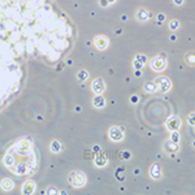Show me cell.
<instances>
[{"label": "cell", "instance_id": "27", "mask_svg": "<svg viewBox=\"0 0 195 195\" xmlns=\"http://www.w3.org/2000/svg\"><path fill=\"white\" fill-rule=\"evenodd\" d=\"M109 3H108V0H100V5L103 6V8H105L107 5H108Z\"/></svg>", "mask_w": 195, "mask_h": 195}, {"label": "cell", "instance_id": "31", "mask_svg": "<svg viewBox=\"0 0 195 195\" xmlns=\"http://www.w3.org/2000/svg\"><path fill=\"white\" fill-rule=\"evenodd\" d=\"M182 3H183V0H174V4H177V5H181Z\"/></svg>", "mask_w": 195, "mask_h": 195}, {"label": "cell", "instance_id": "25", "mask_svg": "<svg viewBox=\"0 0 195 195\" xmlns=\"http://www.w3.org/2000/svg\"><path fill=\"white\" fill-rule=\"evenodd\" d=\"M133 65H134L135 70H141V69H142V66H143V64L141 63V61H138V60H136V58L134 60V64H133Z\"/></svg>", "mask_w": 195, "mask_h": 195}, {"label": "cell", "instance_id": "10", "mask_svg": "<svg viewBox=\"0 0 195 195\" xmlns=\"http://www.w3.org/2000/svg\"><path fill=\"white\" fill-rule=\"evenodd\" d=\"M94 161H95L96 167H104V165L107 164V157L102 154H98V155H95V157H94Z\"/></svg>", "mask_w": 195, "mask_h": 195}, {"label": "cell", "instance_id": "1", "mask_svg": "<svg viewBox=\"0 0 195 195\" xmlns=\"http://www.w3.org/2000/svg\"><path fill=\"white\" fill-rule=\"evenodd\" d=\"M69 182L73 187H82L86 183V176L79 170H74L69 174Z\"/></svg>", "mask_w": 195, "mask_h": 195}, {"label": "cell", "instance_id": "35", "mask_svg": "<svg viewBox=\"0 0 195 195\" xmlns=\"http://www.w3.org/2000/svg\"><path fill=\"white\" fill-rule=\"evenodd\" d=\"M116 0H108V3H115Z\"/></svg>", "mask_w": 195, "mask_h": 195}, {"label": "cell", "instance_id": "11", "mask_svg": "<svg viewBox=\"0 0 195 195\" xmlns=\"http://www.w3.org/2000/svg\"><path fill=\"white\" fill-rule=\"evenodd\" d=\"M92 104L96 107V108H103V107L105 105V99H104L102 95H96L92 99Z\"/></svg>", "mask_w": 195, "mask_h": 195}, {"label": "cell", "instance_id": "6", "mask_svg": "<svg viewBox=\"0 0 195 195\" xmlns=\"http://www.w3.org/2000/svg\"><path fill=\"white\" fill-rule=\"evenodd\" d=\"M181 126V120L178 117H170L167 122V128L170 130V131H174V130H178Z\"/></svg>", "mask_w": 195, "mask_h": 195}, {"label": "cell", "instance_id": "22", "mask_svg": "<svg viewBox=\"0 0 195 195\" xmlns=\"http://www.w3.org/2000/svg\"><path fill=\"white\" fill-rule=\"evenodd\" d=\"M178 26H180V22H178L177 20H173V21H170V24H169V27H170L172 30H177Z\"/></svg>", "mask_w": 195, "mask_h": 195}, {"label": "cell", "instance_id": "2", "mask_svg": "<svg viewBox=\"0 0 195 195\" xmlns=\"http://www.w3.org/2000/svg\"><path fill=\"white\" fill-rule=\"evenodd\" d=\"M165 65H167V63H165V58L162 56H156L151 60V68L156 72H161L164 70Z\"/></svg>", "mask_w": 195, "mask_h": 195}, {"label": "cell", "instance_id": "9", "mask_svg": "<svg viewBox=\"0 0 195 195\" xmlns=\"http://www.w3.org/2000/svg\"><path fill=\"white\" fill-rule=\"evenodd\" d=\"M150 17H151V13H148L147 11H144V9H139V11L136 12V18L142 22L147 21Z\"/></svg>", "mask_w": 195, "mask_h": 195}, {"label": "cell", "instance_id": "13", "mask_svg": "<svg viewBox=\"0 0 195 195\" xmlns=\"http://www.w3.org/2000/svg\"><path fill=\"white\" fill-rule=\"evenodd\" d=\"M185 60L188 65H195V52H187L186 56H185Z\"/></svg>", "mask_w": 195, "mask_h": 195}, {"label": "cell", "instance_id": "29", "mask_svg": "<svg viewBox=\"0 0 195 195\" xmlns=\"http://www.w3.org/2000/svg\"><path fill=\"white\" fill-rule=\"evenodd\" d=\"M92 151H94V152H96V154H100V151H102V150H100L99 146H94Z\"/></svg>", "mask_w": 195, "mask_h": 195}, {"label": "cell", "instance_id": "8", "mask_svg": "<svg viewBox=\"0 0 195 195\" xmlns=\"http://www.w3.org/2000/svg\"><path fill=\"white\" fill-rule=\"evenodd\" d=\"M35 191V183L32 181H27L22 186V193L24 194H32Z\"/></svg>", "mask_w": 195, "mask_h": 195}, {"label": "cell", "instance_id": "33", "mask_svg": "<svg viewBox=\"0 0 195 195\" xmlns=\"http://www.w3.org/2000/svg\"><path fill=\"white\" fill-rule=\"evenodd\" d=\"M141 74H142L141 70H135V76H136V77H141Z\"/></svg>", "mask_w": 195, "mask_h": 195}, {"label": "cell", "instance_id": "19", "mask_svg": "<svg viewBox=\"0 0 195 195\" xmlns=\"http://www.w3.org/2000/svg\"><path fill=\"white\" fill-rule=\"evenodd\" d=\"M130 152L129 151H120L118 152V159H121V160H129L130 159Z\"/></svg>", "mask_w": 195, "mask_h": 195}, {"label": "cell", "instance_id": "7", "mask_svg": "<svg viewBox=\"0 0 195 195\" xmlns=\"http://www.w3.org/2000/svg\"><path fill=\"white\" fill-rule=\"evenodd\" d=\"M94 42H95V46L99 50H105L107 47H108V43L109 40L107 39L105 37H103V35H99V37H96L94 39Z\"/></svg>", "mask_w": 195, "mask_h": 195}, {"label": "cell", "instance_id": "12", "mask_svg": "<svg viewBox=\"0 0 195 195\" xmlns=\"http://www.w3.org/2000/svg\"><path fill=\"white\" fill-rule=\"evenodd\" d=\"M150 173L154 178H160L161 177V172H160V167L159 165H154V167L151 168V170H150Z\"/></svg>", "mask_w": 195, "mask_h": 195}, {"label": "cell", "instance_id": "30", "mask_svg": "<svg viewBox=\"0 0 195 195\" xmlns=\"http://www.w3.org/2000/svg\"><path fill=\"white\" fill-rule=\"evenodd\" d=\"M47 194H57V190H55V188H50V190L47 191Z\"/></svg>", "mask_w": 195, "mask_h": 195}, {"label": "cell", "instance_id": "18", "mask_svg": "<svg viewBox=\"0 0 195 195\" xmlns=\"http://www.w3.org/2000/svg\"><path fill=\"white\" fill-rule=\"evenodd\" d=\"M1 187L4 188V190H6V191L11 190V188L13 187V182L11 180H4L1 182Z\"/></svg>", "mask_w": 195, "mask_h": 195}, {"label": "cell", "instance_id": "15", "mask_svg": "<svg viewBox=\"0 0 195 195\" xmlns=\"http://www.w3.org/2000/svg\"><path fill=\"white\" fill-rule=\"evenodd\" d=\"M165 150H167V151L174 152V151H177V150H178V146H177V143H176V142L169 141V142H167V144H165Z\"/></svg>", "mask_w": 195, "mask_h": 195}, {"label": "cell", "instance_id": "4", "mask_svg": "<svg viewBox=\"0 0 195 195\" xmlns=\"http://www.w3.org/2000/svg\"><path fill=\"white\" fill-rule=\"evenodd\" d=\"M92 91L96 94V95H100V94L104 91V89H105V84H104V81L102 79V78H96V79H94L92 82Z\"/></svg>", "mask_w": 195, "mask_h": 195}, {"label": "cell", "instance_id": "36", "mask_svg": "<svg viewBox=\"0 0 195 195\" xmlns=\"http://www.w3.org/2000/svg\"><path fill=\"white\" fill-rule=\"evenodd\" d=\"M194 147H195V142H194Z\"/></svg>", "mask_w": 195, "mask_h": 195}, {"label": "cell", "instance_id": "5", "mask_svg": "<svg viewBox=\"0 0 195 195\" xmlns=\"http://www.w3.org/2000/svg\"><path fill=\"white\" fill-rule=\"evenodd\" d=\"M122 130L121 129H118L117 126H112V128L109 129V138L112 139V141H115V142H118V141H121L122 139Z\"/></svg>", "mask_w": 195, "mask_h": 195}, {"label": "cell", "instance_id": "3", "mask_svg": "<svg viewBox=\"0 0 195 195\" xmlns=\"http://www.w3.org/2000/svg\"><path fill=\"white\" fill-rule=\"evenodd\" d=\"M156 82L159 83V90H160V92H167L172 86L170 81H169L167 77H159L157 79H156Z\"/></svg>", "mask_w": 195, "mask_h": 195}, {"label": "cell", "instance_id": "14", "mask_svg": "<svg viewBox=\"0 0 195 195\" xmlns=\"http://www.w3.org/2000/svg\"><path fill=\"white\" fill-rule=\"evenodd\" d=\"M51 151L53 152V154H57V152L61 151V144L58 141H52L51 143Z\"/></svg>", "mask_w": 195, "mask_h": 195}, {"label": "cell", "instance_id": "32", "mask_svg": "<svg viewBox=\"0 0 195 195\" xmlns=\"http://www.w3.org/2000/svg\"><path fill=\"white\" fill-rule=\"evenodd\" d=\"M131 102L133 103H136V102H138V98H136V96H131Z\"/></svg>", "mask_w": 195, "mask_h": 195}, {"label": "cell", "instance_id": "17", "mask_svg": "<svg viewBox=\"0 0 195 195\" xmlns=\"http://www.w3.org/2000/svg\"><path fill=\"white\" fill-rule=\"evenodd\" d=\"M77 78H78V81H81V82H84V81L89 78V73H87L86 70H81L79 73L77 74Z\"/></svg>", "mask_w": 195, "mask_h": 195}, {"label": "cell", "instance_id": "20", "mask_svg": "<svg viewBox=\"0 0 195 195\" xmlns=\"http://www.w3.org/2000/svg\"><path fill=\"white\" fill-rule=\"evenodd\" d=\"M92 150H84V151H83V155H84V159H89V160H90V159H94V157H95V156H94V154H92Z\"/></svg>", "mask_w": 195, "mask_h": 195}, {"label": "cell", "instance_id": "21", "mask_svg": "<svg viewBox=\"0 0 195 195\" xmlns=\"http://www.w3.org/2000/svg\"><path fill=\"white\" fill-rule=\"evenodd\" d=\"M170 141H173L176 143H178V141H180V134L177 133V130H174L173 133H172V135H170Z\"/></svg>", "mask_w": 195, "mask_h": 195}, {"label": "cell", "instance_id": "28", "mask_svg": "<svg viewBox=\"0 0 195 195\" xmlns=\"http://www.w3.org/2000/svg\"><path fill=\"white\" fill-rule=\"evenodd\" d=\"M164 18H165V16L162 14V13H161V14H157V21L160 22V24H161L162 21H164Z\"/></svg>", "mask_w": 195, "mask_h": 195}, {"label": "cell", "instance_id": "34", "mask_svg": "<svg viewBox=\"0 0 195 195\" xmlns=\"http://www.w3.org/2000/svg\"><path fill=\"white\" fill-rule=\"evenodd\" d=\"M121 32H122L121 29H117V30H116V34H121Z\"/></svg>", "mask_w": 195, "mask_h": 195}, {"label": "cell", "instance_id": "26", "mask_svg": "<svg viewBox=\"0 0 195 195\" xmlns=\"http://www.w3.org/2000/svg\"><path fill=\"white\" fill-rule=\"evenodd\" d=\"M187 121H188V124H191V125H195V113H191V115H188Z\"/></svg>", "mask_w": 195, "mask_h": 195}, {"label": "cell", "instance_id": "16", "mask_svg": "<svg viewBox=\"0 0 195 195\" xmlns=\"http://www.w3.org/2000/svg\"><path fill=\"white\" fill-rule=\"evenodd\" d=\"M144 90L147 91V92L152 94L156 91V83L155 82H146L144 83Z\"/></svg>", "mask_w": 195, "mask_h": 195}, {"label": "cell", "instance_id": "24", "mask_svg": "<svg viewBox=\"0 0 195 195\" xmlns=\"http://www.w3.org/2000/svg\"><path fill=\"white\" fill-rule=\"evenodd\" d=\"M135 58H136L138 61H141V63H142L143 65H144V64H146V61H147V57H146L144 55H136Z\"/></svg>", "mask_w": 195, "mask_h": 195}, {"label": "cell", "instance_id": "23", "mask_svg": "<svg viewBox=\"0 0 195 195\" xmlns=\"http://www.w3.org/2000/svg\"><path fill=\"white\" fill-rule=\"evenodd\" d=\"M4 162H5V165L6 167H11V165L14 162V159L12 157V156H6V157L4 159Z\"/></svg>", "mask_w": 195, "mask_h": 195}]
</instances>
